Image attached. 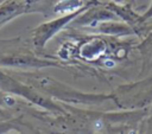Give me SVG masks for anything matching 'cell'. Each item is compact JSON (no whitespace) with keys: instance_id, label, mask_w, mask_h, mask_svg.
<instances>
[]
</instances>
